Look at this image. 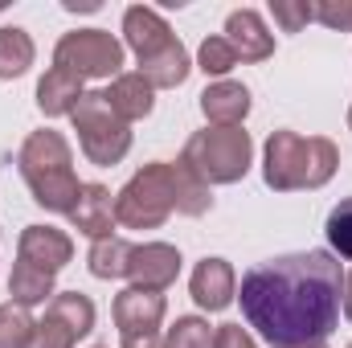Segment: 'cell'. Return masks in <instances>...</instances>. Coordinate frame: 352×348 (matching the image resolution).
I'll return each instance as SVG.
<instances>
[{"instance_id": "obj_1", "label": "cell", "mask_w": 352, "mask_h": 348, "mask_svg": "<svg viewBox=\"0 0 352 348\" xmlns=\"http://www.w3.org/2000/svg\"><path fill=\"white\" fill-rule=\"evenodd\" d=\"M242 316L270 348L320 345L344 312V270L328 250L278 254L242 274Z\"/></svg>"}, {"instance_id": "obj_2", "label": "cell", "mask_w": 352, "mask_h": 348, "mask_svg": "<svg viewBox=\"0 0 352 348\" xmlns=\"http://www.w3.org/2000/svg\"><path fill=\"white\" fill-rule=\"evenodd\" d=\"M213 209V188L184 160H152L115 193V221L127 230H160L173 213L205 217Z\"/></svg>"}, {"instance_id": "obj_3", "label": "cell", "mask_w": 352, "mask_h": 348, "mask_svg": "<svg viewBox=\"0 0 352 348\" xmlns=\"http://www.w3.org/2000/svg\"><path fill=\"white\" fill-rule=\"evenodd\" d=\"M16 164H21V176H25V184L41 209H50V213L74 209L82 180L74 176V152H70L62 131H54V127L29 131L21 152H16Z\"/></svg>"}, {"instance_id": "obj_4", "label": "cell", "mask_w": 352, "mask_h": 348, "mask_svg": "<svg viewBox=\"0 0 352 348\" xmlns=\"http://www.w3.org/2000/svg\"><path fill=\"white\" fill-rule=\"evenodd\" d=\"M340 164V152L328 135H299V131H270L263 148V180L274 193L295 188H324Z\"/></svg>"}, {"instance_id": "obj_5", "label": "cell", "mask_w": 352, "mask_h": 348, "mask_svg": "<svg viewBox=\"0 0 352 348\" xmlns=\"http://www.w3.org/2000/svg\"><path fill=\"white\" fill-rule=\"evenodd\" d=\"M123 41L135 54L140 74L156 90L180 87L188 78V70H192L188 50L180 45V37L168 29V21L156 8H148V4H131L123 12Z\"/></svg>"}, {"instance_id": "obj_6", "label": "cell", "mask_w": 352, "mask_h": 348, "mask_svg": "<svg viewBox=\"0 0 352 348\" xmlns=\"http://www.w3.org/2000/svg\"><path fill=\"white\" fill-rule=\"evenodd\" d=\"M70 259H74L70 234H62L54 226H25L21 242H16V266L8 274L12 303L33 307V303H45V295L54 299V279Z\"/></svg>"}, {"instance_id": "obj_7", "label": "cell", "mask_w": 352, "mask_h": 348, "mask_svg": "<svg viewBox=\"0 0 352 348\" xmlns=\"http://www.w3.org/2000/svg\"><path fill=\"white\" fill-rule=\"evenodd\" d=\"M250 156H254V140L242 127H205L192 131L180 160L201 176L209 188L213 184H238L250 173Z\"/></svg>"}, {"instance_id": "obj_8", "label": "cell", "mask_w": 352, "mask_h": 348, "mask_svg": "<svg viewBox=\"0 0 352 348\" xmlns=\"http://www.w3.org/2000/svg\"><path fill=\"white\" fill-rule=\"evenodd\" d=\"M74 119V131H78V144H82V156L98 168H111L119 164L127 152H131V127L107 107L102 90H87L78 98V107L70 111Z\"/></svg>"}, {"instance_id": "obj_9", "label": "cell", "mask_w": 352, "mask_h": 348, "mask_svg": "<svg viewBox=\"0 0 352 348\" xmlns=\"http://www.w3.org/2000/svg\"><path fill=\"white\" fill-rule=\"evenodd\" d=\"M54 66L74 78H119L123 74V41L107 29H74L54 45Z\"/></svg>"}, {"instance_id": "obj_10", "label": "cell", "mask_w": 352, "mask_h": 348, "mask_svg": "<svg viewBox=\"0 0 352 348\" xmlns=\"http://www.w3.org/2000/svg\"><path fill=\"white\" fill-rule=\"evenodd\" d=\"M94 303L82 291H62L45 303V316L37 320L33 348H74L82 336L94 332Z\"/></svg>"}, {"instance_id": "obj_11", "label": "cell", "mask_w": 352, "mask_h": 348, "mask_svg": "<svg viewBox=\"0 0 352 348\" xmlns=\"http://www.w3.org/2000/svg\"><path fill=\"white\" fill-rule=\"evenodd\" d=\"M180 274V250L168 242H144V246H131V259H127V279L131 287H144V291H168Z\"/></svg>"}, {"instance_id": "obj_12", "label": "cell", "mask_w": 352, "mask_h": 348, "mask_svg": "<svg viewBox=\"0 0 352 348\" xmlns=\"http://www.w3.org/2000/svg\"><path fill=\"white\" fill-rule=\"evenodd\" d=\"M115 324L123 336H144V332H160V320L168 312L164 291H144V287H127L115 295Z\"/></svg>"}, {"instance_id": "obj_13", "label": "cell", "mask_w": 352, "mask_h": 348, "mask_svg": "<svg viewBox=\"0 0 352 348\" xmlns=\"http://www.w3.org/2000/svg\"><path fill=\"white\" fill-rule=\"evenodd\" d=\"M188 291L197 299V307L205 312H226L238 295V274L226 259H201L192 279H188Z\"/></svg>"}, {"instance_id": "obj_14", "label": "cell", "mask_w": 352, "mask_h": 348, "mask_svg": "<svg viewBox=\"0 0 352 348\" xmlns=\"http://www.w3.org/2000/svg\"><path fill=\"white\" fill-rule=\"evenodd\" d=\"M70 226L78 234H87L90 242H102V238H115V201H111V188L107 184H82L74 209L66 213Z\"/></svg>"}, {"instance_id": "obj_15", "label": "cell", "mask_w": 352, "mask_h": 348, "mask_svg": "<svg viewBox=\"0 0 352 348\" xmlns=\"http://www.w3.org/2000/svg\"><path fill=\"white\" fill-rule=\"evenodd\" d=\"M221 37L234 45L238 62H266V58L274 54V37L266 33L263 17H258L254 8H234V12L226 17V33H221Z\"/></svg>"}, {"instance_id": "obj_16", "label": "cell", "mask_w": 352, "mask_h": 348, "mask_svg": "<svg viewBox=\"0 0 352 348\" xmlns=\"http://www.w3.org/2000/svg\"><path fill=\"white\" fill-rule=\"evenodd\" d=\"M102 98H107V107L131 127L135 119H148V115H152V107H156V87L135 70V74H119V78H111V87L102 90Z\"/></svg>"}, {"instance_id": "obj_17", "label": "cell", "mask_w": 352, "mask_h": 348, "mask_svg": "<svg viewBox=\"0 0 352 348\" xmlns=\"http://www.w3.org/2000/svg\"><path fill=\"white\" fill-rule=\"evenodd\" d=\"M201 115L213 127H242V119L250 115V90L242 83H213L201 90Z\"/></svg>"}, {"instance_id": "obj_18", "label": "cell", "mask_w": 352, "mask_h": 348, "mask_svg": "<svg viewBox=\"0 0 352 348\" xmlns=\"http://www.w3.org/2000/svg\"><path fill=\"white\" fill-rule=\"evenodd\" d=\"M82 94H87L82 90V78H74V74H66V70L54 66L37 83V107H41V115H70Z\"/></svg>"}, {"instance_id": "obj_19", "label": "cell", "mask_w": 352, "mask_h": 348, "mask_svg": "<svg viewBox=\"0 0 352 348\" xmlns=\"http://www.w3.org/2000/svg\"><path fill=\"white\" fill-rule=\"evenodd\" d=\"M33 58H37L33 37L16 25H4L0 29V78H21L33 66Z\"/></svg>"}, {"instance_id": "obj_20", "label": "cell", "mask_w": 352, "mask_h": 348, "mask_svg": "<svg viewBox=\"0 0 352 348\" xmlns=\"http://www.w3.org/2000/svg\"><path fill=\"white\" fill-rule=\"evenodd\" d=\"M127 259H131V242L123 238H102L94 242L87 254V266L94 279H127Z\"/></svg>"}, {"instance_id": "obj_21", "label": "cell", "mask_w": 352, "mask_h": 348, "mask_svg": "<svg viewBox=\"0 0 352 348\" xmlns=\"http://www.w3.org/2000/svg\"><path fill=\"white\" fill-rule=\"evenodd\" d=\"M37 340V320L21 303L0 307V348H33Z\"/></svg>"}, {"instance_id": "obj_22", "label": "cell", "mask_w": 352, "mask_h": 348, "mask_svg": "<svg viewBox=\"0 0 352 348\" xmlns=\"http://www.w3.org/2000/svg\"><path fill=\"white\" fill-rule=\"evenodd\" d=\"M164 348H213V328L201 316H180L164 336Z\"/></svg>"}, {"instance_id": "obj_23", "label": "cell", "mask_w": 352, "mask_h": 348, "mask_svg": "<svg viewBox=\"0 0 352 348\" xmlns=\"http://www.w3.org/2000/svg\"><path fill=\"white\" fill-rule=\"evenodd\" d=\"M197 66H201L205 74L221 78V74H230V70L238 66V54H234V45H230L226 37H205L201 50H197Z\"/></svg>"}, {"instance_id": "obj_24", "label": "cell", "mask_w": 352, "mask_h": 348, "mask_svg": "<svg viewBox=\"0 0 352 348\" xmlns=\"http://www.w3.org/2000/svg\"><path fill=\"white\" fill-rule=\"evenodd\" d=\"M324 234H328V246H332V254H340V259H352V197H344L332 213H328V226H324Z\"/></svg>"}, {"instance_id": "obj_25", "label": "cell", "mask_w": 352, "mask_h": 348, "mask_svg": "<svg viewBox=\"0 0 352 348\" xmlns=\"http://www.w3.org/2000/svg\"><path fill=\"white\" fill-rule=\"evenodd\" d=\"M270 17L283 25V33H299L307 21H316L311 0H270Z\"/></svg>"}, {"instance_id": "obj_26", "label": "cell", "mask_w": 352, "mask_h": 348, "mask_svg": "<svg viewBox=\"0 0 352 348\" xmlns=\"http://www.w3.org/2000/svg\"><path fill=\"white\" fill-rule=\"evenodd\" d=\"M316 21L328 25V29H352V0H316Z\"/></svg>"}, {"instance_id": "obj_27", "label": "cell", "mask_w": 352, "mask_h": 348, "mask_svg": "<svg viewBox=\"0 0 352 348\" xmlns=\"http://www.w3.org/2000/svg\"><path fill=\"white\" fill-rule=\"evenodd\" d=\"M213 348H258V345L242 324H221V328H213Z\"/></svg>"}, {"instance_id": "obj_28", "label": "cell", "mask_w": 352, "mask_h": 348, "mask_svg": "<svg viewBox=\"0 0 352 348\" xmlns=\"http://www.w3.org/2000/svg\"><path fill=\"white\" fill-rule=\"evenodd\" d=\"M123 348H164L160 332H144V336H123Z\"/></svg>"}, {"instance_id": "obj_29", "label": "cell", "mask_w": 352, "mask_h": 348, "mask_svg": "<svg viewBox=\"0 0 352 348\" xmlns=\"http://www.w3.org/2000/svg\"><path fill=\"white\" fill-rule=\"evenodd\" d=\"M344 316H349V324H352V270L344 274Z\"/></svg>"}, {"instance_id": "obj_30", "label": "cell", "mask_w": 352, "mask_h": 348, "mask_svg": "<svg viewBox=\"0 0 352 348\" xmlns=\"http://www.w3.org/2000/svg\"><path fill=\"white\" fill-rule=\"evenodd\" d=\"M295 348H328V340H320V345H295Z\"/></svg>"}, {"instance_id": "obj_31", "label": "cell", "mask_w": 352, "mask_h": 348, "mask_svg": "<svg viewBox=\"0 0 352 348\" xmlns=\"http://www.w3.org/2000/svg\"><path fill=\"white\" fill-rule=\"evenodd\" d=\"M349 131H352V107H349Z\"/></svg>"}, {"instance_id": "obj_32", "label": "cell", "mask_w": 352, "mask_h": 348, "mask_svg": "<svg viewBox=\"0 0 352 348\" xmlns=\"http://www.w3.org/2000/svg\"><path fill=\"white\" fill-rule=\"evenodd\" d=\"M94 348H107V345H94Z\"/></svg>"}, {"instance_id": "obj_33", "label": "cell", "mask_w": 352, "mask_h": 348, "mask_svg": "<svg viewBox=\"0 0 352 348\" xmlns=\"http://www.w3.org/2000/svg\"><path fill=\"white\" fill-rule=\"evenodd\" d=\"M349 348H352V345H349Z\"/></svg>"}]
</instances>
